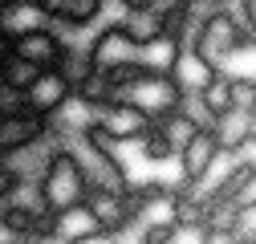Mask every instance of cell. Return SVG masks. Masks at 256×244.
Returning a JSON list of instances; mask_svg holds the SVG:
<instances>
[{
    "instance_id": "cell-19",
    "label": "cell",
    "mask_w": 256,
    "mask_h": 244,
    "mask_svg": "<svg viewBox=\"0 0 256 244\" xmlns=\"http://www.w3.org/2000/svg\"><path fill=\"white\" fill-rule=\"evenodd\" d=\"M200 98H204V106L212 110V118L228 114V110H232V78H228V74H220V78H216V82L204 90Z\"/></svg>"
},
{
    "instance_id": "cell-1",
    "label": "cell",
    "mask_w": 256,
    "mask_h": 244,
    "mask_svg": "<svg viewBox=\"0 0 256 244\" xmlns=\"http://www.w3.org/2000/svg\"><path fill=\"white\" fill-rule=\"evenodd\" d=\"M37 188H41V200H45V208H49L53 220L66 216V212L86 208V200H90V192H94L86 167L70 155V150H61V155L49 163V171H45V179L37 183Z\"/></svg>"
},
{
    "instance_id": "cell-25",
    "label": "cell",
    "mask_w": 256,
    "mask_h": 244,
    "mask_svg": "<svg viewBox=\"0 0 256 244\" xmlns=\"http://www.w3.org/2000/svg\"><path fill=\"white\" fill-rule=\"evenodd\" d=\"M252 142H256V122H252Z\"/></svg>"
},
{
    "instance_id": "cell-9",
    "label": "cell",
    "mask_w": 256,
    "mask_h": 244,
    "mask_svg": "<svg viewBox=\"0 0 256 244\" xmlns=\"http://www.w3.org/2000/svg\"><path fill=\"white\" fill-rule=\"evenodd\" d=\"M8 49H12V57L28 61L33 70L49 74V70L61 66V57H66V37H61L53 24H45V28H33V33H24L20 41H12Z\"/></svg>"
},
{
    "instance_id": "cell-18",
    "label": "cell",
    "mask_w": 256,
    "mask_h": 244,
    "mask_svg": "<svg viewBox=\"0 0 256 244\" xmlns=\"http://www.w3.org/2000/svg\"><path fill=\"white\" fill-rule=\"evenodd\" d=\"M154 130L163 134V138H167V146L175 150V163H179L183 150L191 146V138L200 134V126H196V122H191L187 114H171V118H163V122H154Z\"/></svg>"
},
{
    "instance_id": "cell-12",
    "label": "cell",
    "mask_w": 256,
    "mask_h": 244,
    "mask_svg": "<svg viewBox=\"0 0 256 244\" xmlns=\"http://www.w3.org/2000/svg\"><path fill=\"white\" fill-rule=\"evenodd\" d=\"M252 122H256V114L252 110H236V106L216 118L212 138L220 146V155H228V159H240L244 155V150L252 146Z\"/></svg>"
},
{
    "instance_id": "cell-3",
    "label": "cell",
    "mask_w": 256,
    "mask_h": 244,
    "mask_svg": "<svg viewBox=\"0 0 256 244\" xmlns=\"http://www.w3.org/2000/svg\"><path fill=\"white\" fill-rule=\"evenodd\" d=\"M252 37L244 33V28L228 16V8H224V4H216L212 8V16L200 24V37H196V53L208 61V66H216V70H224V66H228V61L248 45Z\"/></svg>"
},
{
    "instance_id": "cell-5",
    "label": "cell",
    "mask_w": 256,
    "mask_h": 244,
    "mask_svg": "<svg viewBox=\"0 0 256 244\" xmlns=\"http://www.w3.org/2000/svg\"><path fill=\"white\" fill-rule=\"evenodd\" d=\"M122 102H130V106H138L142 114H150L154 122H163V118L179 114L183 94H179V86H175L167 74H142L134 86H126Z\"/></svg>"
},
{
    "instance_id": "cell-17",
    "label": "cell",
    "mask_w": 256,
    "mask_h": 244,
    "mask_svg": "<svg viewBox=\"0 0 256 244\" xmlns=\"http://www.w3.org/2000/svg\"><path fill=\"white\" fill-rule=\"evenodd\" d=\"M53 232H57L61 244H74V240H86V236L102 232V228H98V220L90 216V208H78V212H66V216H57V220H53Z\"/></svg>"
},
{
    "instance_id": "cell-6",
    "label": "cell",
    "mask_w": 256,
    "mask_h": 244,
    "mask_svg": "<svg viewBox=\"0 0 256 244\" xmlns=\"http://www.w3.org/2000/svg\"><path fill=\"white\" fill-rule=\"evenodd\" d=\"M45 134H49L45 118L28 114L24 106H16V98L0 102V159H8V155H16V150L41 142Z\"/></svg>"
},
{
    "instance_id": "cell-10",
    "label": "cell",
    "mask_w": 256,
    "mask_h": 244,
    "mask_svg": "<svg viewBox=\"0 0 256 244\" xmlns=\"http://www.w3.org/2000/svg\"><path fill=\"white\" fill-rule=\"evenodd\" d=\"M41 4H45L49 24H53L66 41H70L74 33H86L94 20L106 16V4H102V0H41Z\"/></svg>"
},
{
    "instance_id": "cell-21",
    "label": "cell",
    "mask_w": 256,
    "mask_h": 244,
    "mask_svg": "<svg viewBox=\"0 0 256 244\" xmlns=\"http://www.w3.org/2000/svg\"><path fill=\"white\" fill-rule=\"evenodd\" d=\"M228 78H232V106L256 114V78H236V74H228Z\"/></svg>"
},
{
    "instance_id": "cell-26",
    "label": "cell",
    "mask_w": 256,
    "mask_h": 244,
    "mask_svg": "<svg viewBox=\"0 0 256 244\" xmlns=\"http://www.w3.org/2000/svg\"><path fill=\"white\" fill-rule=\"evenodd\" d=\"M4 49H8V45H4Z\"/></svg>"
},
{
    "instance_id": "cell-14",
    "label": "cell",
    "mask_w": 256,
    "mask_h": 244,
    "mask_svg": "<svg viewBox=\"0 0 256 244\" xmlns=\"http://www.w3.org/2000/svg\"><path fill=\"white\" fill-rule=\"evenodd\" d=\"M220 159H224V155H220V146H216L212 130H200L196 138H191V146L179 155V163H175V167H179V179L196 188V183H204V179H208V171H212Z\"/></svg>"
},
{
    "instance_id": "cell-16",
    "label": "cell",
    "mask_w": 256,
    "mask_h": 244,
    "mask_svg": "<svg viewBox=\"0 0 256 244\" xmlns=\"http://www.w3.org/2000/svg\"><path fill=\"white\" fill-rule=\"evenodd\" d=\"M57 74L74 86V94L82 86H90L98 78V66H94V53H90V41H66V57H61Z\"/></svg>"
},
{
    "instance_id": "cell-23",
    "label": "cell",
    "mask_w": 256,
    "mask_h": 244,
    "mask_svg": "<svg viewBox=\"0 0 256 244\" xmlns=\"http://www.w3.org/2000/svg\"><path fill=\"white\" fill-rule=\"evenodd\" d=\"M74 244H126V240H122V236H114V232H94V236L74 240Z\"/></svg>"
},
{
    "instance_id": "cell-13",
    "label": "cell",
    "mask_w": 256,
    "mask_h": 244,
    "mask_svg": "<svg viewBox=\"0 0 256 244\" xmlns=\"http://www.w3.org/2000/svg\"><path fill=\"white\" fill-rule=\"evenodd\" d=\"M45 24H49V16H45V4H37V0L0 4V45H12V41H20L24 33L45 28Z\"/></svg>"
},
{
    "instance_id": "cell-15",
    "label": "cell",
    "mask_w": 256,
    "mask_h": 244,
    "mask_svg": "<svg viewBox=\"0 0 256 244\" xmlns=\"http://www.w3.org/2000/svg\"><path fill=\"white\" fill-rule=\"evenodd\" d=\"M220 74H224V70L208 66V61H204L196 49H183L179 61H175V70H171V82L179 86V94H183V98H191V94H204V90H208Z\"/></svg>"
},
{
    "instance_id": "cell-4",
    "label": "cell",
    "mask_w": 256,
    "mask_h": 244,
    "mask_svg": "<svg viewBox=\"0 0 256 244\" xmlns=\"http://www.w3.org/2000/svg\"><path fill=\"white\" fill-rule=\"evenodd\" d=\"M150 130H154V118H150V114H142V110L130 106V102H114V106L98 110V122H94L90 134L118 150V146H138Z\"/></svg>"
},
{
    "instance_id": "cell-7",
    "label": "cell",
    "mask_w": 256,
    "mask_h": 244,
    "mask_svg": "<svg viewBox=\"0 0 256 244\" xmlns=\"http://www.w3.org/2000/svg\"><path fill=\"white\" fill-rule=\"evenodd\" d=\"M90 53H94L98 74H114V70H126V66H138V45L118 28V20H106L98 33L90 37Z\"/></svg>"
},
{
    "instance_id": "cell-2",
    "label": "cell",
    "mask_w": 256,
    "mask_h": 244,
    "mask_svg": "<svg viewBox=\"0 0 256 244\" xmlns=\"http://www.w3.org/2000/svg\"><path fill=\"white\" fill-rule=\"evenodd\" d=\"M61 150H70V155H74V159L86 167V175H90V188H98V192H130L134 175L126 171V163L118 159V150H114V146H106L102 138L82 134V138L61 142Z\"/></svg>"
},
{
    "instance_id": "cell-24",
    "label": "cell",
    "mask_w": 256,
    "mask_h": 244,
    "mask_svg": "<svg viewBox=\"0 0 256 244\" xmlns=\"http://www.w3.org/2000/svg\"><path fill=\"white\" fill-rule=\"evenodd\" d=\"M12 188H16V179L8 175V167H4V159H0V204L8 200V192H12Z\"/></svg>"
},
{
    "instance_id": "cell-8",
    "label": "cell",
    "mask_w": 256,
    "mask_h": 244,
    "mask_svg": "<svg viewBox=\"0 0 256 244\" xmlns=\"http://www.w3.org/2000/svg\"><path fill=\"white\" fill-rule=\"evenodd\" d=\"M86 208H90V216L98 220L102 232H114V236H122V240H130V232L138 228L134 204H130L126 192H98V188H94L90 200H86Z\"/></svg>"
},
{
    "instance_id": "cell-22",
    "label": "cell",
    "mask_w": 256,
    "mask_h": 244,
    "mask_svg": "<svg viewBox=\"0 0 256 244\" xmlns=\"http://www.w3.org/2000/svg\"><path fill=\"white\" fill-rule=\"evenodd\" d=\"M232 212L240 220H248V216H256V171L244 179V188L236 192V200H232Z\"/></svg>"
},
{
    "instance_id": "cell-11",
    "label": "cell",
    "mask_w": 256,
    "mask_h": 244,
    "mask_svg": "<svg viewBox=\"0 0 256 244\" xmlns=\"http://www.w3.org/2000/svg\"><path fill=\"white\" fill-rule=\"evenodd\" d=\"M74 98V86L61 78L57 70H49V74H41L37 82H33V90H28V94L16 102V106H24L28 114H37V118H53V114H61V106H66Z\"/></svg>"
},
{
    "instance_id": "cell-20",
    "label": "cell",
    "mask_w": 256,
    "mask_h": 244,
    "mask_svg": "<svg viewBox=\"0 0 256 244\" xmlns=\"http://www.w3.org/2000/svg\"><path fill=\"white\" fill-rule=\"evenodd\" d=\"M138 150H142V159H146V163H154V167H163V163H175V150L167 146V138L158 134V130H150V134L138 142Z\"/></svg>"
}]
</instances>
